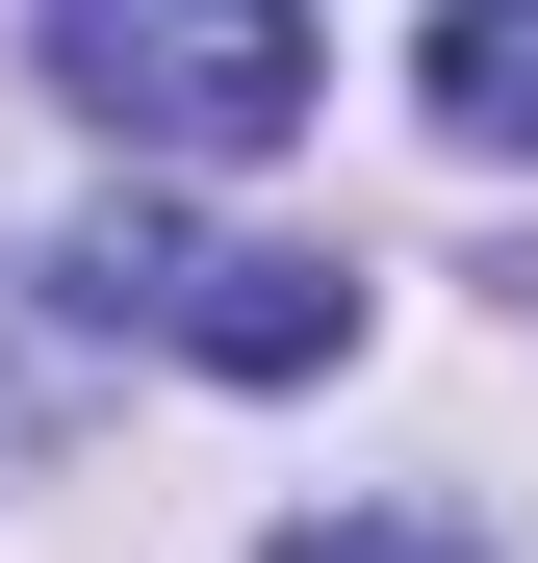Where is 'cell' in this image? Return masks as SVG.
I'll return each instance as SVG.
<instances>
[{
  "label": "cell",
  "instance_id": "cell-1",
  "mask_svg": "<svg viewBox=\"0 0 538 563\" xmlns=\"http://www.w3.org/2000/svg\"><path fill=\"white\" fill-rule=\"evenodd\" d=\"M52 77H77V129L231 179L308 129V0H52Z\"/></svg>",
  "mask_w": 538,
  "mask_h": 563
},
{
  "label": "cell",
  "instance_id": "cell-2",
  "mask_svg": "<svg viewBox=\"0 0 538 563\" xmlns=\"http://www.w3.org/2000/svg\"><path fill=\"white\" fill-rule=\"evenodd\" d=\"M52 282H77L103 333L206 358V385H308V358H359V282H333V256H256V231H206V206H103Z\"/></svg>",
  "mask_w": 538,
  "mask_h": 563
},
{
  "label": "cell",
  "instance_id": "cell-3",
  "mask_svg": "<svg viewBox=\"0 0 538 563\" xmlns=\"http://www.w3.org/2000/svg\"><path fill=\"white\" fill-rule=\"evenodd\" d=\"M410 103H436V154H538V0H436Z\"/></svg>",
  "mask_w": 538,
  "mask_h": 563
},
{
  "label": "cell",
  "instance_id": "cell-4",
  "mask_svg": "<svg viewBox=\"0 0 538 563\" xmlns=\"http://www.w3.org/2000/svg\"><path fill=\"white\" fill-rule=\"evenodd\" d=\"M283 563H487V538H462V512H308Z\"/></svg>",
  "mask_w": 538,
  "mask_h": 563
},
{
  "label": "cell",
  "instance_id": "cell-5",
  "mask_svg": "<svg viewBox=\"0 0 538 563\" xmlns=\"http://www.w3.org/2000/svg\"><path fill=\"white\" fill-rule=\"evenodd\" d=\"M513 308H538V256H513Z\"/></svg>",
  "mask_w": 538,
  "mask_h": 563
}]
</instances>
